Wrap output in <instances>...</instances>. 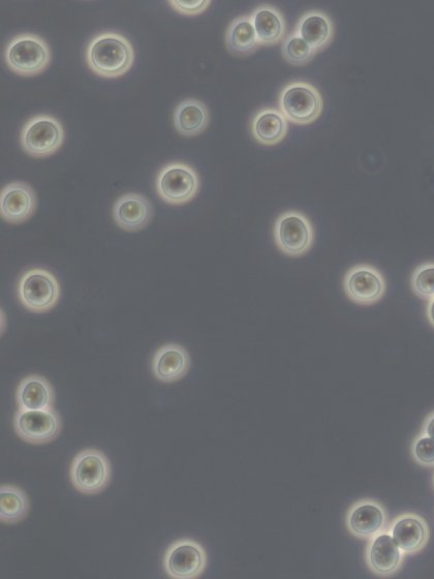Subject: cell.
I'll use <instances>...</instances> for the list:
<instances>
[{
	"label": "cell",
	"instance_id": "6da1fadb",
	"mask_svg": "<svg viewBox=\"0 0 434 579\" xmlns=\"http://www.w3.org/2000/svg\"><path fill=\"white\" fill-rule=\"evenodd\" d=\"M89 69L103 78H119L135 63V50L129 39L113 30L93 37L85 51Z\"/></svg>",
	"mask_w": 434,
	"mask_h": 579
},
{
	"label": "cell",
	"instance_id": "7a4b0ae2",
	"mask_svg": "<svg viewBox=\"0 0 434 579\" xmlns=\"http://www.w3.org/2000/svg\"><path fill=\"white\" fill-rule=\"evenodd\" d=\"M278 107L291 123L308 126L321 116L324 100L320 90L312 83L293 81L281 90Z\"/></svg>",
	"mask_w": 434,
	"mask_h": 579
},
{
	"label": "cell",
	"instance_id": "3957f363",
	"mask_svg": "<svg viewBox=\"0 0 434 579\" xmlns=\"http://www.w3.org/2000/svg\"><path fill=\"white\" fill-rule=\"evenodd\" d=\"M21 306L30 313L44 314L56 307L60 298V285L52 272L33 268L23 272L17 284Z\"/></svg>",
	"mask_w": 434,
	"mask_h": 579
},
{
	"label": "cell",
	"instance_id": "277c9868",
	"mask_svg": "<svg viewBox=\"0 0 434 579\" xmlns=\"http://www.w3.org/2000/svg\"><path fill=\"white\" fill-rule=\"evenodd\" d=\"M5 62L10 70L20 76H37L50 65V47L39 35L20 34L8 43Z\"/></svg>",
	"mask_w": 434,
	"mask_h": 579
},
{
	"label": "cell",
	"instance_id": "5b68a950",
	"mask_svg": "<svg viewBox=\"0 0 434 579\" xmlns=\"http://www.w3.org/2000/svg\"><path fill=\"white\" fill-rule=\"evenodd\" d=\"M111 477L112 467L107 455L95 448L79 452L70 467L71 483L76 491L86 496L105 491Z\"/></svg>",
	"mask_w": 434,
	"mask_h": 579
},
{
	"label": "cell",
	"instance_id": "8992f818",
	"mask_svg": "<svg viewBox=\"0 0 434 579\" xmlns=\"http://www.w3.org/2000/svg\"><path fill=\"white\" fill-rule=\"evenodd\" d=\"M276 247L291 258H299L312 250L315 229L304 213L290 210L279 216L273 227Z\"/></svg>",
	"mask_w": 434,
	"mask_h": 579
},
{
	"label": "cell",
	"instance_id": "52a82bcc",
	"mask_svg": "<svg viewBox=\"0 0 434 579\" xmlns=\"http://www.w3.org/2000/svg\"><path fill=\"white\" fill-rule=\"evenodd\" d=\"M65 129L60 121L49 114H38L26 121L20 144L30 157L42 159L53 154L64 144Z\"/></svg>",
	"mask_w": 434,
	"mask_h": 579
},
{
	"label": "cell",
	"instance_id": "ba28073f",
	"mask_svg": "<svg viewBox=\"0 0 434 579\" xmlns=\"http://www.w3.org/2000/svg\"><path fill=\"white\" fill-rule=\"evenodd\" d=\"M198 172L189 164L173 162L165 165L155 179L159 197L170 205L191 202L200 191Z\"/></svg>",
	"mask_w": 434,
	"mask_h": 579
},
{
	"label": "cell",
	"instance_id": "9c48e42d",
	"mask_svg": "<svg viewBox=\"0 0 434 579\" xmlns=\"http://www.w3.org/2000/svg\"><path fill=\"white\" fill-rule=\"evenodd\" d=\"M343 285L348 298L362 307L374 306L387 292L383 273L370 264H358L350 268L345 274Z\"/></svg>",
	"mask_w": 434,
	"mask_h": 579
},
{
	"label": "cell",
	"instance_id": "30bf717a",
	"mask_svg": "<svg viewBox=\"0 0 434 579\" xmlns=\"http://www.w3.org/2000/svg\"><path fill=\"white\" fill-rule=\"evenodd\" d=\"M14 430L26 443L43 445L54 441L61 432L62 421L54 408L37 411L18 410Z\"/></svg>",
	"mask_w": 434,
	"mask_h": 579
},
{
	"label": "cell",
	"instance_id": "8fae6325",
	"mask_svg": "<svg viewBox=\"0 0 434 579\" xmlns=\"http://www.w3.org/2000/svg\"><path fill=\"white\" fill-rule=\"evenodd\" d=\"M164 569L175 579L199 577L207 565L204 547L195 540L185 538L172 543L164 556Z\"/></svg>",
	"mask_w": 434,
	"mask_h": 579
},
{
	"label": "cell",
	"instance_id": "7c38bea8",
	"mask_svg": "<svg viewBox=\"0 0 434 579\" xmlns=\"http://www.w3.org/2000/svg\"><path fill=\"white\" fill-rule=\"evenodd\" d=\"M405 557L388 530L369 539L365 558L372 573L381 577L393 576L401 569Z\"/></svg>",
	"mask_w": 434,
	"mask_h": 579
},
{
	"label": "cell",
	"instance_id": "4fadbf2b",
	"mask_svg": "<svg viewBox=\"0 0 434 579\" xmlns=\"http://www.w3.org/2000/svg\"><path fill=\"white\" fill-rule=\"evenodd\" d=\"M388 531L406 556L421 553L430 538V530L425 518L413 512L397 516Z\"/></svg>",
	"mask_w": 434,
	"mask_h": 579
},
{
	"label": "cell",
	"instance_id": "5bb4252c",
	"mask_svg": "<svg viewBox=\"0 0 434 579\" xmlns=\"http://www.w3.org/2000/svg\"><path fill=\"white\" fill-rule=\"evenodd\" d=\"M36 209V193L26 182H11L0 193V215L9 224H23L34 216Z\"/></svg>",
	"mask_w": 434,
	"mask_h": 579
},
{
	"label": "cell",
	"instance_id": "9a60e30c",
	"mask_svg": "<svg viewBox=\"0 0 434 579\" xmlns=\"http://www.w3.org/2000/svg\"><path fill=\"white\" fill-rule=\"evenodd\" d=\"M346 524L354 537L369 540L386 529L387 514L378 501L364 499L350 507Z\"/></svg>",
	"mask_w": 434,
	"mask_h": 579
},
{
	"label": "cell",
	"instance_id": "2e32d148",
	"mask_svg": "<svg viewBox=\"0 0 434 579\" xmlns=\"http://www.w3.org/2000/svg\"><path fill=\"white\" fill-rule=\"evenodd\" d=\"M152 217V205L141 194L123 195L113 206V219L116 225L124 231L139 232L148 226Z\"/></svg>",
	"mask_w": 434,
	"mask_h": 579
},
{
	"label": "cell",
	"instance_id": "e0dca14e",
	"mask_svg": "<svg viewBox=\"0 0 434 579\" xmlns=\"http://www.w3.org/2000/svg\"><path fill=\"white\" fill-rule=\"evenodd\" d=\"M189 352L177 344H167L155 352L151 370L155 379L162 383H174L182 379L190 370Z\"/></svg>",
	"mask_w": 434,
	"mask_h": 579
},
{
	"label": "cell",
	"instance_id": "ac0fdd59",
	"mask_svg": "<svg viewBox=\"0 0 434 579\" xmlns=\"http://www.w3.org/2000/svg\"><path fill=\"white\" fill-rule=\"evenodd\" d=\"M16 402L21 411L51 409L55 403V392L46 378L29 375L17 387Z\"/></svg>",
	"mask_w": 434,
	"mask_h": 579
},
{
	"label": "cell",
	"instance_id": "d6986e66",
	"mask_svg": "<svg viewBox=\"0 0 434 579\" xmlns=\"http://www.w3.org/2000/svg\"><path fill=\"white\" fill-rule=\"evenodd\" d=\"M295 32L318 53L330 45L335 29L328 14L312 10L300 17Z\"/></svg>",
	"mask_w": 434,
	"mask_h": 579
},
{
	"label": "cell",
	"instance_id": "ffe728a7",
	"mask_svg": "<svg viewBox=\"0 0 434 579\" xmlns=\"http://www.w3.org/2000/svg\"><path fill=\"white\" fill-rule=\"evenodd\" d=\"M288 131V119L281 110L263 108L252 119V135L262 145L274 146L281 143L287 137Z\"/></svg>",
	"mask_w": 434,
	"mask_h": 579
},
{
	"label": "cell",
	"instance_id": "44dd1931",
	"mask_svg": "<svg viewBox=\"0 0 434 579\" xmlns=\"http://www.w3.org/2000/svg\"><path fill=\"white\" fill-rule=\"evenodd\" d=\"M210 113L207 106L197 99H186L178 104L173 114L176 131L184 137H195L208 127Z\"/></svg>",
	"mask_w": 434,
	"mask_h": 579
},
{
	"label": "cell",
	"instance_id": "7402d4cb",
	"mask_svg": "<svg viewBox=\"0 0 434 579\" xmlns=\"http://www.w3.org/2000/svg\"><path fill=\"white\" fill-rule=\"evenodd\" d=\"M261 46L282 42L287 34L286 19L281 11L271 5L257 7L250 15Z\"/></svg>",
	"mask_w": 434,
	"mask_h": 579
},
{
	"label": "cell",
	"instance_id": "603a6c76",
	"mask_svg": "<svg viewBox=\"0 0 434 579\" xmlns=\"http://www.w3.org/2000/svg\"><path fill=\"white\" fill-rule=\"evenodd\" d=\"M226 46L236 56L244 57L257 51L261 46L251 16L235 18L227 28Z\"/></svg>",
	"mask_w": 434,
	"mask_h": 579
},
{
	"label": "cell",
	"instance_id": "cb8c5ba5",
	"mask_svg": "<svg viewBox=\"0 0 434 579\" xmlns=\"http://www.w3.org/2000/svg\"><path fill=\"white\" fill-rule=\"evenodd\" d=\"M29 511V500L25 492L15 485L0 487V521L15 525L24 520Z\"/></svg>",
	"mask_w": 434,
	"mask_h": 579
},
{
	"label": "cell",
	"instance_id": "d4e9b609",
	"mask_svg": "<svg viewBox=\"0 0 434 579\" xmlns=\"http://www.w3.org/2000/svg\"><path fill=\"white\" fill-rule=\"evenodd\" d=\"M282 52L286 62L295 67L309 64L317 54L296 32L284 40Z\"/></svg>",
	"mask_w": 434,
	"mask_h": 579
},
{
	"label": "cell",
	"instance_id": "484cf974",
	"mask_svg": "<svg viewBox=\"0 0 434 579\" xmlns=\"http://www.w3.org/2000/svg\"><path fill=\"white\" fill-rule=\"evenodd\" d=\"M411 288L416 296L430 301L434 298V262L419 265L413 272Z\"/></svg>",
	"mask_w": 434,
	"mask_h": 579
},
{
	"label": "cell",
	"instance_id": "4316f807",
	"mask_svg": "<svg viewBox=\"0 0 434 579\" xmlns=\"http://www.w3.org/2000/svg\"><path fill=\"white\" fill-rule=\"evenodd\" d=\"M411 453L413 460L421 467H434V440L419 434L412 443Z\"/></svg>",
	"mask_w": 434,
	"mask_h": 579
},
{
	"label": "cell",
	"instance_id": "83f0119b",
	"mask_svg": "<svg viewBox=\"0 0 434 579\" xmlns=\"http://www.w3.org/2000/svg\"><path fill=\"white\" fill-rule=\"evenodd\" d=\"M168 4L178 13L195 16L205 12L211 5L210 0L200 2H181V0H169Z\"/></svg>",
	"mask_w": 434,
	"mask_h": 579
},
{
	"label": "cell",
	"instance_id": "f1b7e54d",
	"mask_svg": "<svg viewBox=\"0 0 434 579\" xmlns=\"http://www.w3.org/2000/svg\"><path fill=\"white\" fill-rule=\"evenodd\" d=\"M420 434L434 440V411L430 412L425 418Z\"/></svg>",
	"mask_w": 434,
	"mask_h": 579
},
{
	"label": "cell",
	"instance_id": "f546056e",
	"mask_svg": "<svg viewBox=\"0 0 434 579\" xmlns=\"http://www.w3.org/2000/svg\"><path fill=\"white\" fill-rule=\"evenodd\" d=\"M426 316L430 325L434 328V298L428 301L426 308Z\"/></svg>",
	"mask_w": 434,
	"mask_h": 579
},
{
	"label": "cell",
	"instance_id": "4dcf8cb0",
	"mask_svg": "<svg viewBox=\"0 0 434 579\" xmlns=\"http://www.w3.org/2000/svg\"><path fill=\"white\" fill-rule=\"evenodd\" d=\"M433 485H434V476H433Z\"/></svg>",
	"mask_w": 434,
	"mask_h": 579
}]
</instances>
